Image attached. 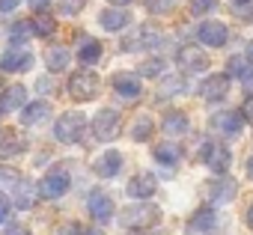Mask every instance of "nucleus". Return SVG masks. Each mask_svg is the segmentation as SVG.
Returning <instances> with one entry per match:
<instances>
[{
	"mask_svg": "<svg viewBox=\"0 0 253 235\" xmlns=\"http://www.w3.org/2000/svg\"><path fill=\"white\" fill-rule=\"evenodd\" d=\"M161 220V208L152 205V202H137V205H128V208H122L119 211V223L125 229H149Z\"/></svg>",
	"mask_w": 253,
	"mask_h": 235,
	"instance_id": "nucleus-1",
	"label": "nucleus"
},
{
	"mask_svg": "<svg viewBox=\"0 0 253 235\" xmlns=\"http://www.w3.org/2000/svg\"><path fill=\"white\" fill-rule=\"evenodd\" d=\"M84 128H86V116L78 110H69L54 122V137L60 143H78L84 137Z\"/></svg>",
	"mask_w": 253,
	"mask_h": 235,
	"instance_id": "nucleus-2",
	"label": "nucleus"
},
{
	"mask_svg": "<svg viewBox=\"0 0 253 235\" xmlns=\"http://www.w3.org/2000/svg\"><path fill=\"white\" fill-rule=\"evenodd\" d=\"M119 131H122V125H119V113H116V110L104 107V110L95 113V119H92V134H95V140L110 143V140L119 137Z\"/></svg>",
	"mask_w": 253,
	"mask_h": 235,
	"instance_id": "nucleus-3",
	"label": "nucleus"
},
{
	"mask_svg": "<svg viewBox=\"0 0 253 235\" xmlns=\"http://www.w3.org/2000/svg\"><path fill=\"white\" fill-rule=\"evenodd\" d=\"M95 92H98V75L81 69L69 78V95L75 101H89V98H95Z\"/></svg>",
	"mask_w": 253,
	"mask_h": 235,
	"instance_id": "nucleus-4",
	"label": "nucleus"
},
{
	"mask_svg": "<svg viewBox=\"0 0 253 235\" xmlns=\"http://www.w3.org/2000/svg\"><path fill=\"white\" fill-rule=\"evenodd\" d=\"M200 158H203V164H206L214 176H223V173L229 170V161H232V155H229V149H226L223 143H206L203 152H200Z\"/></svg>",
	"mask_w": 253,
	"mask_h": 235,
	"instance_id": "nucleus-5",
	"label": "nucleus"
},
{
	"mask_svg": "<svg viewBox=\"0 0 253 235\" xmlns=\"http://www.w3.org/2000/svg\"><path fill=\"white\" fill-rule=\"evenodd\" d=\"M69 185H72L69 173H63V170H51V173H45V179L39 182V194H42L45 199H60V196L69 191Z\"/></svg>",
	"mask_w": 253,
	"mask_h": 235,
	"instance_id": "nucleus-6",
	"label": "nucleus"
},
{
	"mask_svg": "<svg viewBox=\"0 0 253 235\" xmlns=\"http://www.w3.org/2000/svg\"><path fill=\"white\" fill-rule=\"evenodd\" d=\"M241 113H235V110H220V113H214L211 119H209V128L214 131V134H226V137H235L238 131H241Z\"/></svg>",
	"mask_w": 253,
	"mask_h": 235,
	"instance_id": "nucleus-7",
	"label": "nucleus"
},
{
	"mask_svg": "<svg viewBox=\"0 0 253 235\" xmlns=\"http://www.w3.org/2000/svg\"><path fill=\"white\" fill-rule=\"evenodd\" d=\"M197 36H200V42L206 48H223L226 39H229V30H226L223 21H206V24H200Z\"/></svg>",
	"mask_w": 253,
	"mask_h": 235,
	"instance_id": "nucleus-8",
	"label": "nucleus"
},
{
	"mask_svg": "<svg viewBox=\"0 0 253 235\" xmlns=\"http://www.w3.org/2000/svg\"><path fill=\"white\" fill-rule=\"evenodd\" d=\"M176 60H179V66H182L185 72H191V75H194V72H206V69L211 66L209 54H206V51H200L197 45H185V48L179 51V57H176Z\"/></svg>",
	"mask_w": 253,
	"mask_h": 235,
	"instance_id": "nucleus-9",
	"label": "nucleus"
},
{
	"mask_svg": "<svg viewBox=\"0 0 253 235\" xmlns=\"http://www.w3.org/2000/svg\"><path fill=\"white\" fill-rule=\"evenodd\" d=\"M86 208H89V214L98 220V223H110L113 220V199L104 194V191H92L89 194V199H86Z\"/></svg>",
	"mask_w": 253,
	"mask_h": 235,
	"instance_id": "nucleus-10",
	"label": "nucleus"
},
{
	"mask_svg": "<svg viewBox=\"0 0 253 235\" xmlns=\"http://www.w3.org/2000/svg\"><path fill=\"white\" fill-rule=\"evenodd\" d=\"M33 66V54L30 51H24V48H9V51H3V57H0V69L3 72H24V69H30Z\"/></svg>",
	"mask_w": 253,
	"mask_h": 235,
	"instance_id": "nucleus-11",
	"label": "nucleus"
},
{
	"mask_svg": "<svg viewBox=\"0 0 253 235\" xmlns=\"http://www.w3.org/2000/svg\"><path fill=\"white\" fill-rule=\"evenodd\" d=\"M226 92H229V75H211L200 83V95L206 101H220L226 98Z\"/></svg>",
	"mask_w": 253,
	"mask_h": 235,
	"instance_id": "nucleus-12",
	"label": "nucleus"
},
{
	"mask_svg": "<svg viewBox=\"0 0 253 235\" xmlns=\"http://www.w3.org/2000/svg\"><path fill=\"white\" fill-rule=\"evenodd\" d=\"M113 89L119 92V98L134 101V98L140 95L143 83H140V78H137V75H131V72H119V75H113Z\"/></svg>",
	"mask_w": 253,
	"mask_h": 235,
	"instance_id": "nucleus-13",
	"label": "nucleus"
},
{
	"mask_svg": "<svg viewBox=\"0 0 253 235\" xmlns=\"http://www.w3.org/2000/svg\"><path fill=\"white\" fill-rule=\"evenodd\" d=\"M155 188H158V179L152 176V173H137V176H131V182H128V196H134V199H149L152 194H155Z\"/></svg>",
	"mask_w": 253,
	"mask_h": 235,
	"instance_id": "nucleus-14",
	"label": "nucleus"
},
{
	"mask_svg": "<svg viewBox=\"0 0 253 235\" xmlns=\"http://www.w3.org/2000/svg\"><path fill=\"white\" fill-rule=\"evenodd\" d=\"M98 24H101L104 30H110V33H119V30H125V27L131 24V12H128V9H122V6L104 9V12L98 15Z\"/></svg>",
	"mask_w": 253,
	"mask_h": 235,
	"instance_id": "nucleus-15",
	"label": "nucleus"
},
{
	"mask_svg": "<svg viewBox=\"0 0 253 235\" xmlns=\"http://www.w3.org/2000/svg\"><path fill=\"white\" fill-rule=\"evenodd\" d=\"M214 226H217V211H214V205L197 208V211L191 214V220H188V232H211Z\"/></svg>",
	"mask_w": 253,
	"mask_h": 235,
	"instance_id": "nucleus-16",
	"label": "nucleus"
},
{
	"mask_svg": "<svg viewBox=\"0 0 253 235\" xmlns=\"http://www.w3.org/2000/svg\"><path fill=\"white\" fill-rule=\"evenodd\" d=\"M24 98H27V89L21 83H12L3 89V95H0V113H15L24 107Z\"/></svg>",
	"mask_w": 253,
	"mask_h": 235,
	"instance_id": "nucleus-17",
	"label": "nucleus"
},
{
	"mask_svg": "<svg viewBox=\"0 0 253 235\" xmlns=\"http://www.w3.org/2000/svg\"><path fill=\"white\" fill-rule=\"evenodd\" d=\"M51 119V104L48 101H33V104H27L24 107V113H21V122L24 125H42V122H48Z\"/></svg>",
	"mask_w": 253,
	"mask_h": 235,
	"instance_id": "nucleus-18",
	"label": "nucleus"
},
{
	"mask_svg": "<svg viewBox=\"0 0 253 235\" xmlns=\"http://www.w3.org/2000/svg\"><path fill=\"white\" fill-rule=\"evenodd\" d=\"M119 170H122V155H119L116 149H107V152L95 161V173H98L101 179H113Z\"/></svg>",
	"mask_w": 253,
	"mask_h": 235,
	"instance_id": "nucleus-19",
	"label": "nucleus"
},
{
	"mask_svg": "<svg viewBox=\"0 0 253 235\" xmlns=\"http://www.w3.org/2000/svg\"><path fill=\"white\" fill-rule=\"evenodd\" d=\"M235 191H238V185L232 182V179H217V182H211V185H206V194L211 196V202H229L232 196H235Z\"/></svg>",
	"mask_w": 253,
	"mask_h": 235,
	"instance_id": "nucleus-20",
	"label": "nucleus"
},
{
	"mask_svg": "<svg viewBox=\"0 0 253 235\" xmlns=\"http://www.w3.org/2000/svg\"><path fill=\"white\" fill-rule=\"evenodd\" d=\"M33 202H36V185L18 179V185L12 188V205L15 208H30Z\"/></svg>",
	"mask_w": 253,
	"mask_h": 235,
	"instance_id": "nucleus-21",
	"label": "nucleus"
},
{
	"mask_svg": "<svg viewBox=\"0 0 253 235\" xmlns=\"http://www.w3.org/2000/svg\"><path fill=\"white\" fill-rule=\"evenodd\" d=\"M161 128H164L167 134H188V128H191V125H188V113H182V110H167Z\"/></svg>",
	"mask_w": 253,
	"mask_h": 235,
	"instance_id": "nucleus-22",
	"label": "nucleus"
},
{
	"mask_svg": "<svg viewBox=\"0 0 253 235\" xmlns=\"http://www.w3.org/2000/svg\"><path fill=\"white\" fill-rule=\"evenodd\" d=\"M69 60H72V54L66 48H48L45 51V66L51 72H66L69 69Z\"/></svg>",
	"mask_w": 253,
	"mask_h": 235,
	"instance_id": "nucleus-23",
	"label": "nucleus"
},
{
	"mask_svg": "<svg viewBox=\"0 0 253 235\" xmlns=\"http://www.w3.org/2000/svg\"><path fill=\"white\" fill-rule=\"evenodd\" d=\"M152 155H155V161H158V164L173 167V164L182 158V149H179L176 143H161V146H155V149H152Z\"/></svg>",
	"mask_w": 253,
	"mask_h": 235,
	"instance_id": "nucleus-24",
	"label": "nucleus"
},
{
	"mask_svg": "<svg viewBox=\"0 0 253 235\" xmlns=\"http://www.w3.org/2000/svg\"><path fill=\"white\" fill-rule=\"evenodd\" d=\"M78 60H81L84 66H95V63L101 60V42L86 39V42L81 45V51H78Z\"/></svg>",
	"mask_w": 253,
	"mask_h": 235,
	"instance_id": "nucleus-25",
	"label": "nucleus"
},
{
	"mask_svg": "<svg viewBox=\"0 0 253 235\" xmlns=\"http://www.w3.org/2000/svg\"><path fill=\"white\" fill-rule=\"evenodd\" d=\"M33 24V36H51L57 30V21L48 15V12H36V18L30 21Z\"/></svg>",
	"mask_w": 253,
	"mask_h": 235,
	"instance_id": "nucleus-26",
	"label": "nucleus"
},
{
	"mask_svg": "<svg viewBox=\"0 0 253 235\" xmlns=\"http://www.w3.org/2000/svg\"><path fill=\"white\" fill-rule=\"evenodd\" d=\"M152 131H155V122L149 119V116H140V119L134 122V128H131V140H149L152 137Z\"/></svg>",
	"mask_w": 253,
	"mask_h": 235,
	"instance_id": "nucleus-27",
	"label": "nucleus"
},
{
	"mask_svg": "<svg viewBox=\"0 0 253 235\" xmlns=\"http://www.w3.org/2000/svg\"><path fill=\"white\" fill-rule=\"evenodd\" d=\"M24 152V140L15 134H6L3 143H0V158H9V155H21Z\"/></svg>",
	"mask_w": 253,
	"mask_h": 235,
	"instance_id": "nucleus-28",
	"label": "nucleus"
},
{
	"mask_svg": "<svg viewBox=\"0 0 253 235\" xmlns=\"http://www.w3.org/2000/svg\"><path fill=\"white\" fill-rule=\"evenodd\" d=\"M33 36V24L30 21H15L12 27H9V39L12 42H27Z\"/></svg>",
	"mask_w": 253,
	"mask_h": 235,
	"instance_id": "nucleus-29",
	"label": "nucleus"
},
{
	"mask_svg": "<svg viewBox=\"0 0 253 235\" xmlns=\"http://www.w3.org/2000/svg\"><path fill=\"white\" fill-rule=\"evenodd\" d=\"M18 173L12 170V167H0V191H3V194H12V188L18 185Z\"/></svg>",
	"mask_w": 253,
	"mask_h": 235,
	"instance_id": "nucleus-30",
	"label": "nucleus"
},
{
	"mask_svg": "<svg viewBox=\"0 0 253 235\" xmlns=\"http://www.w3.org/2000/svg\"><path fill=\"white\" fill-rule=\"evenodd\" d=\"M164 69H167V63H164L161 57H155V60H146V63L140 66V75H143V78H161Z\"/></svg>",
	"mask_w": 253,
	"mask_h": 235,
	"instance_id": "nucleus-31",
	"label": "nucleus"
},
{
	"mask_svg": "<svg viewBox=\"0 0 253 235\" xmlns=\"http://www.w3.org/2000/svg\"><path fill=\"white\" fill-rule=\"evenodd\" d=\"M143 3L152 15H167V12L176 9V0H143Z\"/></svg>",
	"mask_w": 253,
	"mask_h": 235,
	"instance_id": "nucleus-32",
	"label": "nucleus"
},
{
	"mask_svg": "<svg viewBox=\"0 0 253 235\" xmlns=\"http://www.w3.org/2000/svg\"><path fill=\"white\" fill-rule=\"evenodd\" d=\"M244 72H247V60H244V57H229V63H226V75L241 78Z\"/></svg>",
	"mask_w": 253,
	"mask_h": 235,
	"instance_id": "nucleus-33",
	"label": "nucleus"
},
{
	"mask_svg": "<svg viewBox=\"0 0 253 235\" xmlns=\"http://www.w3.org/2000/svg\"><path fill=\"white\" fill-rule=\"evenodd\" d=\"M235 18L238 21H253V0H244V3H235Z\"/></svg>",
	"mask_w": 253,
	"mask_h": 235,
	"instance_id": "nucleus-34",
	"label": "nucleus"
},
{
	"mask_svg": "<svg viewBox=\"0 0 253 235\" xmlns=\"http://www.w3.org/2000/svg\"><path fill=\"white\" fill-rule=\"evenodd\" d=\"M217 6V0H191V15H206Z\"/></svg>",
	"mask_w": 253,
	"mask_h": 235,
	"instance_id": "nucleus-35",
	"label": "nucleus"
},
{
	"mask_svg": "<svg viewBox=\"0 0 253 235\" xmlns=\"http://www.w3.org/2000/svg\"><path fill=\"white\" fill-rule=\"evenodd\" d=\"M86 6V0H60V12L63 15H78Z\"/></svg>",
	"mask_w": 253,
	"mask_h": 235,
	"instance_id": "nucleus-36",
	"label": "nucleus"
},
{
	"mask_svg": "<svg viewBox=\"0 0 253 235\" xmlns=\"http://www.w3.org/2000/svg\"><path fill=\"white\" fill-rule=\"evenodd\" d=\"M185 89V80L182 78H170L164 86H161V95H173V92H182Z\"/></svg>",
	"mask_w": 253,
	"mask_h": 235,
	"instance_id": "nucleus-37",
	"label": "nucleus"
},
{
	"mask_svg": "<svg viewBox=\"0 0 253 235\" xmlns=\"http://www.w3.org/2000/svg\"><path fill=\"white\" fill-rule=\"evenodd\" d=\"M241 119L253 125V95H250V98H244V104H241Z\"/></svg>",
	"mask_w": 253,
	"mask_h": 235,
	"instance_id": "nucleus-38",
	"label": "nucleus"
},
{
	"mask_svg": "<svg viewBox=\"0 0 253 235\" xmlns=\"http://www.w3.org/2000/svg\"><path fill=\"white\" fill-rule=\"evenodd\" d=\"M6 217H9V199H6L3 191H0V223H6Z\"/></svg>",
	"mask_w": 253,
	"mask_h": 235,
	"instance_id": "nucleus-39",
	"label": "nucleus"
},
{
	"mask_svg": "<svg viewBox=\"0 0 253 235\" xmlns=\"http://www.w3.org/2000/svg\"><path fill=\"white\" fill-rule=\"evenodd\" d=\"M57 235H81V226L78 223H66V226L57 229Z\"/></svg>",
	"mask_w": 253,
	"mask_h": 235,
	"instance_id": "nucleus-40",
	"label": "nucleus"
},
{
	"mask_svg": "<svg viewBox=\"0 0 253 235\" xmlns=\"http://www.w3.org/2000/svg\"><path fill=\"white\" fill-rule=\"evenodd\" d=\"M21 6V0H0V12H12Z\"/></svg>",
	"mask_w": 253,
	"mask_h": 235,
	"instance_id": "nucleus-41",
	"label": "nucleus"
},
{
	"mask_svg": "<svg viewBox=\"0 0 253 235\" xmlns=\"http://www.w3.org/2000/svg\"><path fill=\"white\" fill-rule=\"evenodd\" d=\"M30 6H33V12H45L51 6V0H30Z\"/></svg>",
	"mask_w": 253,
	"mask_h": 235,
	"instance_id": "nucleus-42",
	"label": "nucleus"
},
{
	"mask_svg": "<svg viewBox=\"0 0 253 235\" xmlns=\"http://www.w3.org/2000/svg\"><path fill=\"white\" fill-rule=\"evenodd\" d=\"M241 83H244V89L253 95V72H244V75H241Z\"/></svg>",
	"mask_w": 253,
	"mask_h": 235,
	"instance_id": "nucleus-43",
	"label": "nucleus"
},
{
	"mask_svg": "<svg viewBox=\"0 0 253 235\" xmlns=\"http://www.w3.org/2000/svg\"><path fill=\"white\" fill-rule=\"evenodd\" d=\"M6 235H30V232H27L24 226H9V229H6Z\"/></svg>",
	"mask_w": 253,
	"mask_h": 235,
	"instance_id": "nucleus-44",
	"label": "nucleus"
},
{
	"mask_svg": "<svg viewBox=\"0 0 253 235\" xmlns=\"http://www.w3.org/2000/svg\"><path fill=\"white\" fill-rule=\"evenodd\" d=\"M244 60L253 63V42H247V51H244Z\"/></svg>",
	"mask_w": 253,
	"mask_h": 235,
	"instance_id": "nucleus-45",
	"label": "nucleus"
},
{
	"mask_svg": "<svg viewBox=\"0 0 253 235\" xmlns=\"http://www.w3.org/2000/svg\"><path fill=\"white\" fill-rule=\"evenodd\" d=\"M247 176H250V179H253V155H250V158H247Z\"/></svg>",
	"mask_w": 253,
	"mask_h": 235,
	"instance_id": "nucleus-46",
	"label": "nucleus"
},
{
	"mask_svg": "<svg viewBox=\"0 0 253 235\" xmlns=\"http://www.w3.org/2000/svg\"><path fill=\"white\" fill-rule=\"evenodd\" d=\"M247 226H250V229H253V205H250V208H247Z\"/></svg>",
	"mask_w": 253,
	"mask_h": 235,
	"instance_id": "nucleus-47",
	"label": "nucleus"
},
{
	"mask_svg": "<svg viewBox=\"0 0 253 235\" xmlns=\"http://www.w3.org/2000/svg\"><path fill=\"white\" fill-rule=\"evenodd\" d=\"M107 3H113V6H125V3H131V0H107Z\"/></svg>",
	"mask_w": 253,
	"mask_h": 235,
	"instance_id": "nucleus-48",
	"label": "nucleus"
},
{
	"mask_svg": "<svg viewBox=\"0 0 253 235\" xmlns=\"http://www.w3.org/2000/svg\"><path fill=\"white\" fill-rule=\"evenodd\" d=\"M81 235H101V232H95V229H81Z\"/></svg>",
	"mask_w": 253,
	"mask_h": 235,
	"instance_id": "nucleus-49",
	"label": "nucleus"
},
{
	"mask_svg": "<svg viewBox=\"0 0 253 235\" xmlns=\"http://www.w3.org/2000/svg\"><path fill=\"white\" fill-rule=\"evenodd\" d=\"M232 3H244V0H232Z\"/></svg>",
	"mask_w": 253,
	"mask_h": 235,
	"instance_id": "nucleus-50",
	"label": "nucleus"
}]
</instances>
